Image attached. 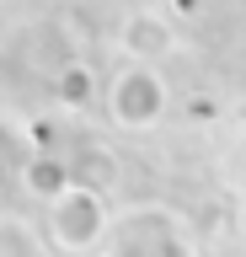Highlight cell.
Wrapping results in <instances>:
<instances>
[{
  "label": "cell",
  "instance_id": "6da1fadb",
  "mask_svg": "<svg viewBox=\"0 0 246 257\" xmlns=\"http://www.w3.org/2000/svg\"><path fill=\"white\" fill-rule=\"evenodd\" d=\"M150 102H161V80L145 75V70H134L129 86L118 91V118H123V123H150V118L161 112V107H150Z\"/></svg>",
  "mask_w": 246,
  "mask_h": 257
}]
</instances>
